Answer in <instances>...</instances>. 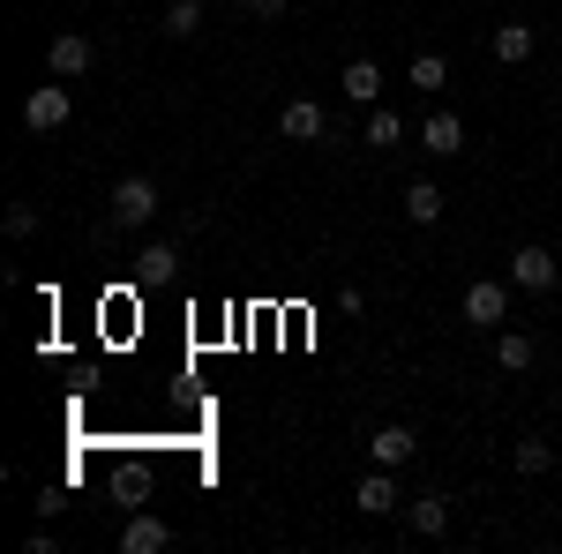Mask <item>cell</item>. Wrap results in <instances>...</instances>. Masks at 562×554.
Listing matches in <instances>:
<instances>
[{
  "label": "cell",
  "mask_w": 562,
  "mask_h": 554,
  "mask_svg": "<svg viewBox=\"0 0 562 554\" xmlns=\"http://www.w3.org/2000/svg\"><path fill=\"white\" fill-rule=\"evenodd\" d=\"M105 217L128 225V233H135V225H150V217H158V180H150V172H128V180L105 195Z\"/></svg>",
  "instance_id": "obj_1"
},
{
  "label": "cell",
  "mask_w": 562,
  "mask_h": 554,
  "mask_svg": "<svg viewBox=\"0 0 562 554\" xmlns=\"http://www.w3.org/2000/svg\"><path fill=\"white\" fill-rule=\"evenodd\" d=\"M68 113H76V105H68V83H60V76H53V83H38L31 98H23V128H31V135L68 128Z\"/></svg>",
  "instance_id": "obj_2"
},
{
  "label": "cell",
  "mask_w": 562,
  "mask_h": 554,
  "mask_svg": "<svg viewBox=\"0 0 562 554\" xmlns=\"http://www.w3.org/2000/svg\"><path fill=\"white\" fill-rule=\"evenodd\" d=\"M98 68V45L83 38V31H60V38L45 45V76H60V83H76V76H90Z\"/></svg>",
  "instance_id": "obj_3"
},
{
  "label": "cell",
  "mask_w": 562,
  "mask_h": 554,
  "mask_svg": "<svg viewBox=\"0 0 562 554\" xmlns=\"http://www.w3.org/2000/svg\"><path fill=\"white\" fill-rule=\"evenodd\" d=\"M465 323H473V330H503V323H510V285L473 278V285H465Z\"/></svg>",
  "instance_id": "obj_4"
},
{
  "label": "cell",
  "mask_w": 562,
  "mask_h": 554,
  "mask_svg": "<svg viewBox=\"0 0 562 554\" xmlns=\"http://www.w3.org/2000/svg\"><path fill=\"white\" fill-rule=\"evenodd\" d=\"M555 278H562V262L548 256V248H532V240L510 256V285H518V293H555Z\"/></svg>",
  "instance_id": "obj_5"
},
{
  "label": "cell",
  "mask_w": 562,
  "mask_h": 554,
  "mask_svg": "<svg viewBox=\"0 0 562 554\" xmlns=\"http://www.w3.org/2000/svg\"><path fill=\"white\" fill-rule=\"evenodd\" d=\"M413 457H420V434H413V427H375V434H368V465L405 472Z\"/></svg>",
  "instance_id": "obj_6"
},
{
  "label": "cell",
  "mask_w": 562,
  "mask_h": 554,
  "mask_svg": "<svg viewBox=\"0 0 562 554\" xmlns=\"http://www.w3.org/2000/svg\"><path fill=\"white\" fill-rule=\"evenodd\" d=\"M323 128H330V113L315 98H285V113H278V135L285 143H323Z\"/></svg>",
  "instance_id": "obj_7"
},
{
  "label": "cell",
  "mask_w": 562,
  "mask_h": 554,
  "mask_svg": "<svg viewBox=\"0 0 562 554\" xmlns=\"http://www.w3.org/2000/svg\"><path fill=\"white\" fill-rule=\"evenodd\" d=\"M397 502H405V495H397V472H390V465H375L360 487H352V510H360V517H390Z\"/></svg>",
  "instance_id": "obj_8"
},
{
  "label": "cell",
  "mask_w": 562,
  "mask_h": 554,
  "mask_svg": "<svg viewBox=\"0 0 562 554\" xmlns=\"http://www.w3.org/2000/svg\"><path fill=\"white\" fill-rule=\"evenodd\" d=\"M420 150H428V158H458V150H465V121H458L450 105L428 113V121H420Z\"/></svg>",
  "instance_id": "obj_9"
},
{
  "label": "cell",
  "mask_w": 562,
  "mask_h": 554,
  "mask_svg": "<svg viewBox=\"0 0 562 554\" xmlns=\"http://www.w3.org/2000/svg\"><path fill=\"white\" fill-rule=\"evenodd\" d=\"M166 547H173V524H166V517H128L121 554H166Z\"/></svg>",
  "instance_id": "obj_10"
},
{
  "label": "cell",
  "mask_w": 562,
  "mask_h": 554,
  "mask_svg": "<svg viewBox=\"0 0 562 554\" xmlns=\"http://www.w3.org/2000/svg\"><path fill=\"white\" fill-rule=\"evenodd\" d=\"M532 23H495V38H487V53H495V60H503V68H525V60H532Z\"/></svg>",
  "instance_id": "obj_11"
},
{
  "label": "cell",
  "mask_w": 562,
  "mask_h": 554,
  "mask_svg": "<svg viewBox=\"0 0 562 554\" xmlns=\"http://www.w3.org/2000/svg\"><path fill=\"white\" fill-rule=\"evenodd\" d=\"M405 524H413L420 540H442V524H450V495H413V510H405Z\"/></svg>",
  "instance_id": "obj_12"
},
{
  "label": "cell",
  "mask_w": 562,
  "mask_h": 554,
  "mask_svg": "<svg viewBox=\"0 0 562 554\" xmlns=\"http://www.w3.org/2000/svg\"><path fill=\"white\" fill-rule=\"evenodd\" d=\"M442 203H450V195H442L435 180H405V217H413V225H435Z\"/></svg>",
  "instance_id": "obj_13"
},
{
  "label": "cell",
  "mask_w": 562,
  "mask_h": 554,
  "mask_svg": "<svg viewBox=\"0 0 562 554\" xmlns=\"http://www.w3.org/2000/svg\"><path fill=\"white\" fill-rule=\"evenodd\" d=\"M346 98L352 105H375L383 98V68L375 60H346Z\"/></svg>",
  "instance_id": "obj_14"
},
{
  "label": "cell",
  "mask_w": 562,
  "mask_h": 554,
  "mask_svg": "<svg viewBox=\"0 0 562 554\" xmlns=\"http://www.w3.org/2000/svg\"><path fill=\"white\" fill-rule=\"evenodd\" d=\"M405 83L428 90V98H435V90H450V60H442V53H420V60L405 68Z\"/></svg>",
  "instance_id": "obj_15"
},
{
  "label": "cell",
  "mask_w": 562,
  "mask_h": 554,
  "mask_svg": "<svg viewBox=\"0 0 562 554\" xmlns=\"http://www.w3.org/2000/svg\"><path fill=\"white\" fill-rule=\"evenodd\" d=\"M510 465H518V472H525V479H540V472L555 465V450H548V442H540V434H525L518 450H510Z\"/></svg>",
  "instance_id": "obj_16"
},
{
  "label": "cell",
  "mask_w": 562,
  "mask_h": 554,
  "mask_svg": "<svg viewBox=\"0 0 562 554\" xmlns=\"http://www.w3.org/2000/svg\"><path fill=\"white\" fill-rule=\"evenodd\" d=\"M495 368H510V375L532 368V338H525V330H503V338H495Z\"/></svg>",
  "instance_id": "obj_17"
},
{
  "label": "cell",
  "mask_w": 562,
  "mask_h": 554,
  "mask_svg": "<svg viewBox=\"0 0 562 554\" xmlns=\"http://www.w3.org/2000/svg\"><path fill=\"white\" fill-rule=\"evenodd\" d=\"M203 31V0H173L166 8V38H195Z\"/></svg>",
  "instance_id": "obj_18"
},
{
  "label": "cell",
  "mask_w": 562,
  "mask_h": 554,
  "mask_svg": "<svg viewBox=\"0 0 562 554\" xmlns=\"http://www.w3.org/2000/svg\"><path fill=\"white\" fill-rule=\"evenodd\" d=\"M368 143H375V150H390V143H405V121H397L390 105H375V113H368Z\"/></svg>",
  "instance_id": "obj_19"
},
{
  "label": "cell",
  "mask_w": 562,
  "mask_h": 554,
  "mask_svg": "<svg viewBox=\"0 0 562 554\" xmlns=\"http://www.w3.org/2000/svg\"><path fill=\"white\" fill-rule=\"evenodd\" d=\"M135 262H143V278H166V270H173V248H166V240H150V248H143V256H135Z\"/></svg>",
  "instance_id": "obj_20"
},
{
  "label": "cell",
  "mask_w": 562,
  "mask_h": 554,
  "mask_svg": "<svg viewBox=\"0 0 562 554\" xmlns=\"http://www.w3.org/2000/svg\"><path fill=\"white\" fill-rule=\"evenodd\" d=\"M31 233H38V211H31V203H15V211H8V240H31Z\"/></svg>",
  "instance_id": "obj_21"
},
{
  "label": "cell",
  "mask_w": 562,
  "mask_h": 554,
  "mask_svg": "<svg viewBox=\"0 0 562 554\" xmlns=\"http://www.w3.org/2000/svg\"><path fill=\"white\" fill-rule=\"evenodd\" d=\"M285 8H293V0H248V15H262V23H270V15H285Z\"/></svg>",
  "instance_id": "obj_22"
}]
</instances>
